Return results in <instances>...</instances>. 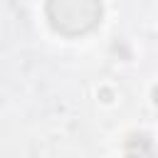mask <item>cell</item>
I'll return each mask as SVG.
<instances>
[{"instance_id": "cell-4", "label": "cell", "mask_w": 158, "mask_h": 158, "mask_svg": "<svg viewBox=\"0 0 158 158\" xmlns=\"http://www.w3.org/2000/svg\"><path fill=\"white\" fill-rule=\"evenodd\" d=\"M153 104L158 106V86H153Z\"/></svg>"}, {"instance_id": "cell-1", "label": "cell", "mask_w": 158, "mask_h": 158, "mask_svg": "<svg viewBox=\"0 0 158 158\" xmlns=\"http://www.w3.org/2000/svg\"><path fill=\"white\" fill-rule=\"evenodd\" d=\"M101 15V0H47V20L52 30L64 37H79L96 30Z\"/></svg>"}, {"instance_id": "cell-3", "label": "cell", "mask_w": 158, "mask_h": 158, "mask_svg": "<svg viewBox=\"0 0 158 158\" xmlns=\"http://www.w3.org/2000/svg\"><path fill=\"white\" fill-rule=\"evenodd\" d=\"M99 96H101V101H111V99H114L111 89H101V91H99Z\"/></svg>"}, {"instance_id": "cell-2", "label": "cell", "mask_w": 158, "mask_h": 158, "mask_svg": "<svg viewBox=\"0 0 158 158\" xmlns=\"http://www.w3.org/2000/svg\"><path fill=\"white\" fill-rule=\"evenodd\" d=\"M126 148H128V153H136V156L146 158L151 153V136L148 133H133L126 141Z\"/></svg>"}, {"instance_id": "cell-5", "label": "cell", "mask_w": 158, "mask_h": 158, "mask_svg": "<svg viewBox=\"0 0 158 158\" xmlns=\"http://www.w3.org/2000/svg\"><path fill=\"white\" fill-rule=\"evenodd\" d=\"M126 158H141V156H136V153H126Z\"/></svg>"}]
</instances>
